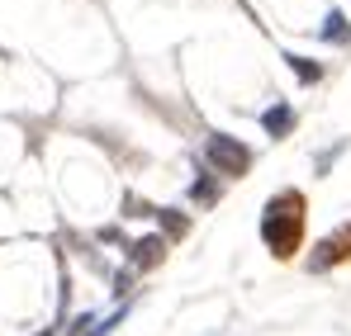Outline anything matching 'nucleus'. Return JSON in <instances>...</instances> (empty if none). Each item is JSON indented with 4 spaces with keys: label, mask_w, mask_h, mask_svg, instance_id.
I'll use <instances>...</instances> for the list:
<instances>
[{
    "label": "nucleus",
    "mask_w": 351,
    "mask_h": 336,
    "mask_svg": "<svg viewBox=\"0 0 351 336\" xmlns=\"http://www.w3.org/2000/svg\"><path fill=\"white\" fill-rule=\"evenodd\" d=\"M299 232H304V199H299L294 190H285V194H276V199L266 204L261 237H266V246H271L276 256H294Z\"/></svg>",
    "instance_id": "nucleus-1"
},
{
    "label": "nucleus",
    "mask_w": 351,
    "mask_h": 336,
    "mask_svg": "<svg viewBox=\"0 0 351 336\" xmlns=\"http://www.w3.org/2000/svg\"><path fill=\"white\" fill-rule=\"evenodd\" d=\"M204 157H209V166L223 170V175H242V170L252 166V152L233 142V138H223V133H209L204 138Z\"/></svg>",
    "instance_id": "nucleus-2"
},
{
    "label": "nucleus",
    "mask_w": 351,
    "mask_h": 336,
    "mask_svg": "<svg viewBox=\"0 0 351 336\" xmlns=\"http://www.w3.org/2000/svg\"><path fill=\"white\" fill-rule=\"evenodd\" d=\"M261 123H266V133H271V138H285V133L294 128V109H290V105H271Z\"/></svg>",
    "instance_id": "nucleus-3"
},
{
    "label": "nucleus",
    "mask_w": 351,
    "mask_h": 336,
    "mask_svg": "<svg viewBox=\"0 0 351 336\" xmlns=\"http://www.w3.org/2000/svg\"><path fill=\"white\" fill-rule=\"evenodd\" d=\"M162 246H167L162 237H143V242L133 246V266H152V261L162 256Z\"/></svg>",
    "instance_id": "nucleus-4"
},
{
    "label": "nucleus",
    "mask_w": 351,
    "mask_h": 336,
    "mask_svg": "<svg viewBox=\"0 0 351 336\" xmlns=\"http://www.w3.org/2000/svg\"><path fill=\"white\" fill-rule=\"evenodd\" d=\"M190 199H195V204H214V199H219V185H214L209 175H199V180L190 185Z\"/></svg>",
    "instance_id": "nucleus-5"
},
{
    "label": "nucleus",
    "mask_w": 351,
    "mask_h": 336,
    "mask_svg": "<svg viewBox=\"0 0 351 336\" xmlns=\"http://www.w3.org/2000/svg\"><path fill=\"white\" fill-rule=\"evenodd\" d=\"M285 62H290V66H294V71H299V76H304V81H318V76H323V71H318V62H313V66H308V62H304V57H285Z\"/></svg>",
    "instance_id": "nucleus-6"
},
{
    "label": "nucleus",
    "mask_w": 351,
    "mask_h": 336,
    "mask_svg": "<svg viewBox=\"0 0 351 336\" xmlns=\"http://www.w3.org/2000/svg\"><path fill=\"white\" fill-rule=\"evenodd\" d=\"M347 34V19L342 14H328V24H323V38H342Z\"/></svg>",
    "instance_id": "nucleus-7"
},
{
    "label": "nucleus",
    "mask_w": 351,
    "mask_h": 336,
    "mask_svg": "<svg viewBox=\"0 0 351 336\" xmlns=\"http://www.w3.org/2000/svg\"><path fill=\"white\" fill-rule=\"evenodd\" d=\"M43 336H48V332H43Z\"/></svg>",
    "instance_id": "nucleus-8"
}]
</instances>
